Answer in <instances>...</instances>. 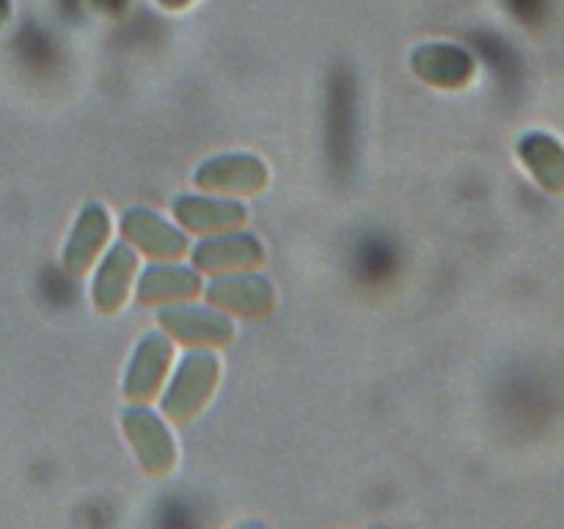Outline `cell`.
I'll return each instance as SVG.
<instances>
[{
	"mask_svg": "<svg viewBox=\"0 0 564 529\" xmlns=\"http://www.w3.org/2000/svg\"><path fill=\"white\" fill-rule=\"evenodd\" d=\"M218 386V358L213 353H191L176 369L163 397L165 417L174 422H191Z\"/></svg>",
	"mask_w": 564,
	"mask_h": 529,
	"instance_id": "obj_1",
	"label": "cell"
},
{
	"mask_svg": "<svg viewBox=\"0 0 564 529\" xmlns=\"http://www.w3.org/2000/svg\"><path fill=\"white\" fill-rule=\"evenodd\" d=\"M165 334L191 347H224L235 339V325L218 312L198 306H169L158 314Z\"/></svg>",
	"mask_w": 564,
	"mask_h": 529,
	"instance_id": "obj_2",
	"label": "cell"
},
{
	"mask_svg": "<svg viewBox=\"0 0 564 529\" xmlns=\"http://www.w3.org/2000/svg\"><path fill=\"white\" fill-rule=\"evenodd\" d=\"M196 182L204 191L251 196L268 185V169L253 154H220L198 165Z\"/></svg>",
	"mask_w": 564,
	"mask_h": 529,
	"instance_id": "obj_3",
	"label": "cell"
},
{
	"mask_svg": "<svg viewBox=\"0 0 564 529\" xmlns=\"http://www.w3.org/2000/svg\"><path fill=\"white\" fill-rule=\"evenodd\" d=\"M124 433L135 446L143 468L149 474H169L174 466V439L169 435L165 424L147 408H130L124 413Z\"/></svg>",
	"mask_w": 564,
	"mask_h": 529,
	"instance_id": "obj_4",
	"label": "cell"
},
{
	"mask_svg": "<svg viewBox=\"0 0 564 529\" xmlns=\"http://www.w3.org/2000/svg\"><path fill=\"white\" fill-rule=\"evenodd\" d=\"M121 235L130 242H135L147 257L154 259H180L187 253V240L182 231L165 224L149 209H127L121 218Z\"/></svg>",
	"mask_w": 564,
	"mask_h": 529,
	"instance_id": "obj_5",
	"label": "cell"
},
{
	"mask_svg": "<svg viewBox=\"0 0 564 529\" xmlns=\"http://www.w3.org/2000/svg\"><path fill=\"white\" fill-rule=\"evenodd\" d=\"M413 72L438 88H463L474 77V61L455 44H422L411 55Z\"/></svg>",
	"mask_w": 564,
	"mask_h": 529,
	"instance_id": "obj_6",
	"label": "cell"
},
{
	"mask_svg": "<svg viewBox=\"0 0 564 529\" xmlns=\"http://www.w3.org/2000/svg\"><path fill=\"white\" fill-rule=\"evenodd\" d=\"M207 301L215 309H229L242 317H259L273 309L275 292L259 276H235V279H215L207 290Z\"/></svg>",
	"mask_w": 564,
	"mask_h": 529,
	"instance_id": "obj_7",
	"label": "cell"
},
{
	"mask_svg": "<svg viewBox=\"0 0 564 529\" xmlns=\"http://www.w3.org/2000/svg\"><path fill=\"white\" fill-rule=\"evenodd\" d=\"M169 364H171V342L160 334L143 336L135 356H132L130 369H127L124 395L138 402L158 395Z\"/></svg>",
	"mask_w": 564,
	"mask_h": 529,
	"instance_id": "obj_8",
	"label": "cell"
},
{
	"mask_svg": "<svg viewBox=\"0 0 564 529\" xmlns=\"http://www.w3.org/2000/svg\"><path fill=\"white\" fill-rule=\"evenodd\" d=\"M262 259V246L251 235L213 237V240L198 242L196 251H193V264H198L202 270H213V273L235 268H257Z\"/></svg>",
	"mask_w": 564,
	"mask_h": 529,
	"instance_id": "obj_9",
	"label": "cell"
},
{
	"mask_svg": "<svg viewBox=\"0 0 564 529\" xmlns=\"http://www.w3.org/2000/svg\"><path fill=\"white\" fill-rule=\"evenodd\" d=\"M174 215L176 220L187 226L193 231H224L235 229V226L246 224L248 213L242 204L237 202H224V198H196V196H180L174 202Z\"/></svg>",
	"mask_w": 564,
	"mask_h": 529,
	"instance_id": "obj_10",
	"label": "cell"
},
{
	"mask_svg": "<svg viewBox=\"0 0 564 529\" xmlns=\"http://www.w3.org/2000/svg\"><path fill=\"white\" fill-rule=\"evenodd\" d=\"M110 235V220L99 204H88L86 209L77 218L75 231H72L69 242H66L64 251V268L69 273H86L88 264L94 262V257L99 253L102 242Z\"/></svg>",
	"mask_w": 564,
	"mask_h": 529,
	"instance_id": "obj_11",
	"label": "cell"
},
{
	"mask_svg": "<svg viewBox=\"0 0 564 529\" xmlns=\"http://www.w3.org/2000/svg\"><path fill=\"white\" fill-rule=\"evenodd\" d=\"M138 259L124 242L110 248V253L105 257L102 268H99L97 279H94V303H97L99 312L113 314L119 312L121 303L127 298V287H130L132 276H135Z\"/></svg>",
	"mask_w": 564,
	"mask_h": 529,
	"instance_id": "obj_12",
	"label": "cell"
},
{
	"mask_svg": "<svg viewBox=\"0 0 564 529\" xmlns=\"http://www.w3.org/2000/svg\"><path fill=\"white\" fill-rule=\"evenodd\" d=\"M198 290H202V279L193 270L176 268V264H154L138 284V301L158 306V303L187 301L198 295Z\"/></svg>",
	"mask_w": 564,
	"mask_h": 529,
	"instance_id": "obj_13",
	"label": "cell"
},
{
	"mask_svg": "<svg viewBox=\"0 0 564 529\" xmlns=\"http://www.w3.org/2000/svg\"><path fill=\"white\" fill-rule=\"evenodd\" d=\"M521 158L551 191H564V149L549 136H529L521 141Z\"/></svg>",
	"mask_w": 564,
	"mask_h": 529,
	"instance_id": "obj_14",
	"label": "cell"
},
{
	"mask_svg": "<svg viewBox=\"0 0 564 529\" xmlns=\"http://www.w3.org/2000/svg\"><path fill=\"white\" fill-rule=\"evenodd\" d=\"M160 6H163V9H185L187 3H191V0H158Z\"/></svg>",
	"mask_w": 564,
	"mask_h": 529,
	"instance_id": "obj_15",
	"label": "cell"
},
{
	"mask_svg": "<svg viewBox=\"0 0 564 529\" xmlns=\"http://www.w3.org/2000/svg\"><path fill=\"white\" fill-rule=\"evenodd\" d=\"M9 20V0H0V25Z\"/></svg>",
	"mask_w": 564,
	"mask_h": 529,
	"instance_id": "obj_16",
	"label": "cell"
}]
</instances>
